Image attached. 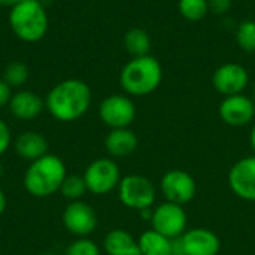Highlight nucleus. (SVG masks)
<instances>
[{
    "label": "nucleus",
    "mask_w": 255,
    "mask_h": 255,
    "mask_svg": "<svg viewBox=\"0 0 255 255\" xmlns=\"http://www.w3.org/2000/svg\"><path fill=\"white\" fill-rule=\"evenodd\" d=\"M91 90L81 79H66L46 96L48 112L61 123H72L87 114L91 106Z\"/></svg>",
    "instance_id": "nucleus-1"
},
{
    "label": "nucleus",
    "mask_w": 255,
    "mask_h": 255,
    "mask_svg": "<svg viewBox=\"0 0 255 255\" xmlns=\"http://www.w3.org/2000/svg\"><path fill=\"white\" fill-rule=\"evenodd\" d=\"M66 176L67 169L64 161L58 155L48 152L30 163L24 173L22 184L30 196L45 199L60 191Z\"/></svg>",
    "instance_id": "nucleus-2"
},
{
    "label": "nucleus",
    "mask_w": 255,
    "mask_h": 255,
    "mask_svg": "<svg viewBox=\"0 0 255 255\" xmlns=\"http://www.w3.org/2000/svg\"><path fill=\"white\" fill-rule=\"evenodd\" d=\"M163 81V67L152 55L133 57L120 73L121 88L136 97L154 93Z\"/></svg>",
    "instance_id": "nucleus-3"
},
{
    "label": "nucleus",
    "mask_w": 255,
    "mask_h": 255,
    "mask_svg": "<svg viewBox=\"0 0 255 255\" xmlns=\"http://www.w3.org/2000/svg\"><path fill=\"white\" fill-rule=\"evenodd\" d=\"M9 24L24 42H37L48 31V15L39 0H22L10 9Z\"/></svg>",
    "instance_id": "nucleus-4"
},
{
    "label": "nucleus",
    "mask_w": 255,
    "mask_h": 255,
    "mask_svg": "<svg viewBox=\"0 0 255 255\" xmlns=\"http://www.w3.org/2000/svg\"><path fill=\"white\" fill-rule=\"evenodd\" d=\"M120 202L133 211L151 209L155 203L157 190L151 179L142 175H127L121 179L118 185Z\"/></svg>",
    "instance_id": "nucleus-5"
},
{
    "label": "nucleus",
    "mask_w": 255,
    "mask_h": 255,
    "mask_svg": "<svg viewBox=\"0 0 255 255\" xmlns=\"http://www.w3.org/2000/svg\"><path fill=\"white\" fill-rule=\"evenodd\" d=\"M87 190L96 196H106L118 188L123 176L115 160L102 157L91 161L82 175Z\"/></svg>",
    "instance_id": "nucleus-6"
},
{
    "label": "nucleus",
    "mask_w": 255,
    "mask_h": 255,
    "mask_svg": "<svg viewBox=\"0 0 255 255\" xmlns=\"http://www.w3.org/2000/svg\"><path fill=\"white\" fill-rule=\"evenodd\" d=\"M188 217L181 205L164 202L152 209L151 229L169 239H178L187 232Z\"/></svg>",
    "instance_id": "nucleus-7"
},
{
    "label": "nucleus",
    "mask_w": 255,
    "mask_h": 255,
    "mask_svg": "<svg viewBox=\"0 0 255 255\" xmlns=\"http://www.w3.org/2000/svg\"><path fill=\"white\" fill-rule=\"evenodd\" d=\"M175 254L218 255L221 251V239L209 229L197 227L187 230L181 238L173 239Z\"/></svg>",
    "instance_id": "nucleus-8"
},
{
    "label": "nucleus",
    "mask_w": 255,
    "mask_h": 255,
    "mask_svg": "<svg viewBox=\"0 0 255 255\" xmlns=\"http://www.w3.org/2000/svg\"><path fill=\"white\" fill-rule=\"evenodd\" d=\"M160 191L166 202L185 206L197 193V184L191 173L182 169L167 170L160 182Z\"/></svg>",
    "instance_id": "nucleus-9"
},
{
    "label": "nucleus",
    "mask_w": 255,
    "mask_h": 255,
    "mask_svg": "<svg viewBox=\"0 0 255 255\" xmlns=\"http://www.w3.org/2000/svg\"><path fill=\"white\" fill-rule=\"evenodd\" d=\"M99 117L111 130L127 128L136 118V106L130 97L124 94H112L100 103Z\"/></svg>",
    "instance_id": "nucleus-10"
},
{
    "label": "nucleus",
    "mask_w": 255,
    "mask_h": 255,
    "mask_svg": "<svg viewBox=\"0 0 255 255\" xmlns=\"http://www.w3.org/2000/svg\"><path fill=\"white\" fill-rule=\"evenodd\" d=\"M66 230L76 238H88L97 227V215L91 205L84 200L69 202L63 211Z\"/></svg>",
    "instance_id": "nucleus-11"
},
{
    "label": "nucleus",
    "mask_w": 255,
    "mask_h": 255,
    "mask_svg": "<svg viewBox=\"0 0 255 255\" xmlns=\"http://www.w3.org/2000/svg\"><path fill=\"white\" fill-rule=\"evenodd\" d=\"M248 82L250 73L239 63H226L220 66L212 75L214 88L224 97L242 94L248 87Z\"/></svg>",
    "instance_id": "nucleus-12"
},
{
    "label": "nucleus",
    "mask_w": 255,
    "mask_h": 255,
    "mask_svg": "<svg viewBox=\"0 0 255 255\" xmlns=\"http://www.w3.org/2000/svg\"><path fill=\"white\" fill-rule=\"evenodd\" d=\"M229 187L242 200L255 202V155L238 160L229 172Z\"/></svg>",
    "instance_id": "nucleus-13"
},
{
    "label": "nucleus",
    "mask_w": 255,
    "mask_h": 255,
    "mask_svg": "<svg viewBox=\"0 0 255 255\" xmlns=\"http://www.w3.org/2000/svg\"><path fill=\"white\" fill-rule=\"evenodd\" d=\"M220 118L230 127H244L250 124L255 117V105L253 99L242 94L227 96L221 102Z\"/></svg>",
    "instance_id": "nucleus-14"
},
{
    "label": "nucleus",
    "mask_w": 255,
    "mask_h": 255,
    "mask_svg": "<svg viewBox=\"0 0 255 255\" xmlns=\"http://www.w3.org/2000/svg\"><path fill=\"white\" fill-rule=\"evenodd\" d=\"M7 106H9L10 114L15 118L22 120V121H30V120L37 118L42 114L45 108V102L36 93L22 90V91L12 94Z\"/></svg>",
    "instance_id": "nucleus-15"
},
{
    "label": "nucleus",
    "mask_w": 255,
    "mask_h": 255,
    "mask_svg": "<svg viewBox=\"0 0 255 255\" xmlns=\"http://www.w3.org/2000/svg\"><path fill=\"white\" fill-rule=\"evenodd\" d=\"M137 136L128 127L112 128L105 139V148L112 158H123L131 155L137 149Z\"/></svg>",
    "instance_id": "nucleus-16"
},
{
    "label": "nucleus",
    "mask_w": 255,
    "mask_h": 255,
    "mask_svg": "<svg viewBox=\"0 0 255 255\" xmlns=\"http://www.w3.org/2000/svg\"><path fill=\"white\" fill-rule=\"evenodd\" d=\"M13 149L18 157L31 163L48 154V140L37 131H24L15 139Z\"/></svg>",
    "instance_id": "nucleus-17"
},
{
    "label": "nucleus",
    "mask_w": 255,
    "mask_h": 255,
    "mask_svg": "<svg viewBox=\"0 0 255 255\" xmlns=\"http://www.w3.org/2000/svg\"><path fill=\"white\" fill-rule=\"evenodd\" d=\"M103 251L108 255H140L137 239L123 229H114L105 236Z\"/></svg>",
    "instance_id": "nucleus-18"
},
{
    "label": "nucleus",
    "mask_w": 255,
    "mask_h": 255,
    "mask_svg": "<svg viewBox=\"0 0 255 255\" xmlns=\"http://www.w3.org/2000/svg\"><path fill=\"white\" fill-rule=\"evenodd\" d=\"M139 250L140 255H173L175 248H173V239H169L158 232L149 229L145 230L139 239Z\"/></svg>",
    "instance_id": "nucleus-19"
},
{
    "label": "nucleus",
    "mask_w": 255,
    "mask_h": 255,
    "mask_svg": "<svg viewBox=\"0 0 255 255\" xmlns=\"http://www.w3.org/2000/svg\"><path fill=\"white\" fill-rule=\"evenodd\" d=\"M124 48L131 57H143L149 54L151 37L143 28H131L124 34Z\"/></svg>",
    "instance_id": "nucleus-20"
},
{
    "label": "nucleus",
    "mask_w": 255,
    "mask_h": 255,
    "mask_svg": "<svg viewBox=\"0 0 255 255\" xmlns=\"http://www.w3.org/2000/svg\"><path fill=\"white\" fill-rule=\"evenodd\" d=\"M87 185L82 176L79 175H67L61 184L60 193L63 194L64 199H67L69 202H76V200H82L84 194L87 193Z\"/></svg>",
    "instance_id": "nucleus-21"
},
{
    "label": "nucleus",
    "mask_w": 255,
    "mask_h": 255,
    "mask_svg": "<svg viewBox=\"0 0 255 255\" xmlns=\"http://www.w3.org/2000/svg\"><path fill=\"white\" fill-rule=\"evenodd\" d=\"M179 13L188 21H200L209 12L208 0H178Z\"/></svg>",
    "instance_id": "nucleus-22"
},
{
    "label": "nucleus",
    "mask_w": 255,
    "mask_h": 255,
    "mask_svg": "<svg viewBox=\"0 0 255 255\" xmlns=\"http://www.w3.org/2000/svg\"><path fill=\"white\" fill-rule=\"evenodd\" d=\"M238 46L244 52H255V21L245 19L239 24L236 30Z\"/></svg>",
    "instance_id": "nucleus-23"
},
{
    "label": "nucleus",
    "mask_w": 255,
    "mask_h": 255,
    "mask_svg": "<svg viewBox=\"0 0 255 255\" xmlns=\"http://www.w3.org/2000/svg\"><path fill=\"white\" fill-rule=\"evenodd\" d=\"M64 255H102L99 245L88 238H76L67 248Z\"/></svg>",
    "instance_id": "nucleus-24"
},
{
    "label": "nucleus",
    "mask_w": 255,
    "mask_h": 255,
    "mask_svg": "<svg viewBox=\"0 0 255 255\" xmlns=\"http://www.w3.org/2000/svg\"><path fill=\"white\" fill-rule=\"evenodd\" d=\"M4 82L12 87H21L28 79V69L22 63H12L4 70Z\"/></svg>",
    "instance_id": "nucleus-25"
},
{
    "label": "nucleus",
    "mask_w": 255,
    "mask_h": 255,
    "mask_svg": "<svg viewBox=\"0 0 255 255\" xmlns=\"http://www.w3.org/2000/svg\"><path fill=\"white\" fill-rule=\"evenodd\" d=\"M10 142H12L10 128H9V126L3 120H0V157L9 149Z\"/></svg>",
    "instance_id": "nucleus-26"
},
{
    "label": "nucleus",
    "mask_w": 255,
    "mask_h": 255,
    "mask_svg": "<svg viewBox=\"0 0 255 255\" xmlns=\"http://www.w3.org/2000/svg\"><path fill=\"white\" fill-rule=\"evenodd\" d=\"M209 10L214 12L215 15H224L230 10L233 0H208Z\"/></svg>",
    "instance_id": "nucleus-27"
},
{
    "label": "nucleus",
    "mask_w": 255,
    "mask_h": 255,
    "mask_svg": "<svg viewBox=\"0 0 255 255\" xmlns=\"http://www.w3.org/2000/svg\"><path fill=\"white\" fill-rule=\"evenodd\" d=\"M10 97H12L10 87L4 82V79H0V108L9 105Z\"/></svg>",
    "instance_id": "nucleus-28"
},
{
    "label": "nucleus",
    "mask_w": 255,
    "mask_h": 255,
    "mask_svg": "<svg viewBox=\"0 0 255 255\" xmlns=\"http://www.w3.org/2000/svg\"><path fill=\"white\" fill-rule=\"evenodd\" d=\"M6 206H7L6 194H4V191L0 188V217H1V215H3V212L6 211Z\"/></svg>",
    "instance_id": "nucleus-29"
},
{
    "label": "nucleus",
    "mask_w": 255,
    "mask_h": 255,
    "mask_svg": "<svg viewBox=\"0 0 255 255\" xmlns=\"http://www.w3.org/2000/svg\"><path fill=\"white\" fill-rule=\"evenodd\" d=\"M250 146L255 155V124L251 127V131H250Z\"/></svg>",
    "instance_id": "nucleus-30"
},
{
    "label": "nucleus",
    "mask_w": 255,
    "mask_h": 255,
    "mask_svg": "<svg viewBox=\"0 0 255 255\" xmlns=\"http://www.w3.org/2000/svg\"><path fill=\"white\" fill-rule=\"evenodd\" d=\"M22 0H0V6H7V7H13L18 3H21Z\"/></svg>",
    "instance_id": "nucleus-31"
},
{
    "label": "nucleus",
    "mask_w": 255,
    "mask_h": 255,
    "mask_svg": "<svg viewBox=\"0 0 255 255\" xmlns=\"http://www.w3.org/2000/svg\"><path fill=\"white\" fill-rule=\"evenodd\" d=\"M1 176H3V166H1V163H0V179H1Z\"/></svg>",
    "instance_id": "nucleus-32"
},
{
    "label": "nucleus",
    "mask_w": 255,
    "mask_h": 255,
    "mask_svg": "<svg viewBox=\"0 0 255 255\" xmlns=\"http://www.w3.org/2000/svg\"><path fill=\"white\" fill-rule=\"evenodd\" d=\"M39 255H57V254H55V253H49V251H48V253H42V254H39Z\"/></svg>",
    "instance_id": "nucleus-33"
},
{
    "label": "nucleus",
    "mask_w": 255,
    "mask_h": 255,
    "mask_svg": "<svg viewBox=\"0 0 255 255\" xmlns=\"http://www.w3.org/2000/svg\"><path fill=\"white\" fill-rule=\"evenodd\" d=\"M254 97H255V85H254Z\"/></svg>",
    "instance_id": "nucleus-34"
},
{
    "label": "nucleus",
    "mask_w": 255,
    "mask_h": 255,
    "mask_svg": "<svg viewBox=\"0 0 255 255\" xmlns=\"http://www.w3.org/2000/svg\"><path fill=\"white\" fill-rule=\"evenodd\" d=\"M173 255H184V254H173Z\"/></svg>",
    "instance_id": "nucleus-35"
}]
</instances>
